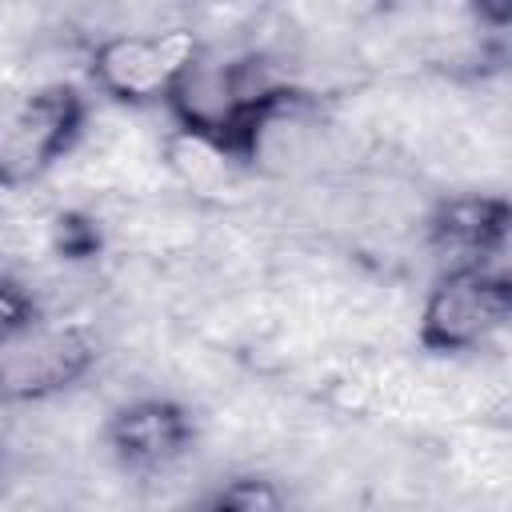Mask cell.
I'll list each match as a JSON object with an SVG mask.
<instances>
[{
    "mask_svg": "<svg viewBox=\"0 0 512 512\" xmlns=\"http://www.w3.org/2000/svg\"><path fill=\"white\" fill-rule=\"evenodd\" d=\"M96 360V340L80 320L36 308L0 336V400L40 404L80 384Z\"/></svg>",
    "mask_w": 512,
    "mask_h": 512,
    "instance_id": "cell-1",
    "label": "cell"
},
{
    "mask_svg": "<svg viewBox=\"0 0 512 512\" xmlns=\"http://www.w3.org/2000/svg\"><path fill=\"white\" fill-rule=\"evenodd\" d=\"M84 132V100L52 80L0 96V188L36 184Z\"/></svg>",
    "mask_w": 512,
    "mask_h": 512,
    "instance_id": "cell-2",
    "label": "cell"
},
{
    "mask_svg": "<svg viewBox=\"0 0 512 512\" xmlns=\"http://www.w3.org/2000/svg\"><path fill=\"white\" fill-rule=\"evenodd\" d=\"M508 276L456 268L440 272L420 308V344L432 352H476L508 328Z\"/></svg>",
    "mask_w": 512,
    "mask_h": 512,
    "instance_id": "cell-3",
    "label": "cell"
},
{
    "mask_svg": "<svg viewBox=\"0 0 512 512\" xmlns=\"http://www.w3.org/2000/svg\"><path fill=\"white\" fill-rule=\"evenodd\" d=\"M192 28H164V32H108L92 48V80L100 92L124 104H164L168 88L176 84L180 68L196 52Z\"/></svg>",
    "mask_w": 512,
    "mask_h": 512,
    "instance_id": "cell-4",
    "label": "cell"
},
{
    "mask_svg": "<svg viewBox=\"0 0 512 512\" xmlns=\"http://www.w3.org/2000/svg\"><path fill=\"white\" fill-rule=\"evenodd\" d=\"M428 252L440 272L476 268L508 276V204L500 196H448L428 212Z\"/></svg>",
    "mask_w": 512,
    "mask_h": 512,
    "instance_id": "cell-5",
    "label": "cell"
},
{
    "mask_svg": "<svg viewBox=\"0 0 512 512\" xmlns=\"http://www.w3.org/2000/svg\"><path fill=\"white\" fill-rule=\"evenodd\" d=\"M108 448L120 468L136 476H160L192 448V420L172 400L140 396L108 420Z\"/></svg>",
    "mask_w": 512,
    "mask_h": 512,
    "instance_id": "cell-6",
    "label": "cell"
},
{
    "mask_svg": "<svg viewBox=\"0 0 512 512\" xmlns=\"http://www.w3.org/2000/svg\"><path fill=\"white\" fill-rule=\"evenodd\" d=\"M216 508H240V512H272L284 504V492L272 484V480H260V476H240L232 484H224L216 496H212Z\"/></svg>",
    "mask_w": 512,
    "mask_h": 512,
    "instance_id": "cell-7",
    "label": "cell"
},
{
    "mask_svg": "<svg viewBox=\"0 0 512 512\" xmlns=\"http://www.w3.org/2000/svg\"><path fill=\"white\" fill-rule=\"evenodd\" d=\"M32 312H36V300H32V292L0 276V336H4L8 328H16L24 316H32Z\"/></svg>",
    "mask_w": 512,
    "mask_h": 512,
    "instance_id": "cell-8",
    "label": "cell"
},
{
    "mask_svg": "<svg viewBox=\"0 0 512 512\" xmlns=\"http://www.w3.org/2000/svg\"><path fill=\"white\" fill-rule=\"evenodd\" d=\"M472 12H476V20H480L484 28L500 32V28H508V20H512V0H472Z\"/></svg>",
    "mask_w": 512,
    "mask_h": 512,
    "instance_id": "cell-9",
    "label": "cell"
}]
</instances>
